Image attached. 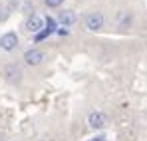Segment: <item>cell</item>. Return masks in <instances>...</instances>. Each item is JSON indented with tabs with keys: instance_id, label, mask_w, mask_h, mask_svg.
Returning <instances> with one entry per match:
<instances>
[{
	"instance_id": "1",
	"label": "cell",
	"mask_w": 147,
	"mask_h": 141,
	"mask_svg": "<svg viewBox=\"0 0 147 141\" xmlns=\"http://www.w3.org/2000/svg\"><path fill=\"white\" fill-rule=\"evenodd\" d=\"M22 76H24V72H22L20 66H16V64H8V66L4 68V80H6L8 84H12V86L20 84V82H22Z\"/></svg>"
},
{
	"instance_id": "11",
	"label": "cell",
	"mask_w": 147,
	"mask_h": 141,
	"mask_svg": "<svg viewBox=\"0 0 147 141\" xmlns=\"http://www.w3.org/2000/svg\"><path fill=\"white\" fill-rule=\"evenodd\" d=\"M8 14H10V12H8L6 8H0V22H4V20L8 18Z\"/></svg>"
},
{
	"instance_id": "9",
	"label": "cell",
	"mask_w": 147,
	"mask_h": 141,
	"mask_svg": "<svg viewBox=\"0 0 147 141\" xmlns=\"http://www.w3.org/2000/svg\"><path fill=\"white\" fill-rule=\"evenodd\" d=\"M62 2H64V0H46V6H50V8H58Z\"/></svg>"
},
{
	"instance_id": "7",
	"label": "cell",
	"mask_w": 147,
	"mask_h": 141,
	"mask_svg": "<svg viewBox=\"0 0 147 141\" xmlns=\"http://www.w3.org/2000/svg\"><path fill=\"white\" fill-rule=\"evenodd\" d=\"M76 20H78V16H76V12H74V10H64V12H60V14H58V22L64 24V28L74 26Z\"/></svg>"
},
{
	"instance_id": "2",
	"label": "cell",
	"mask_w": 147,
	"mask_h": 141,
	"mask_svg": "<svg viewBox=\"0 0 147 141\" xmlns=\"http://www.w3.org/2000/svg\"><path fill=\"white\" fill-rule=\"evenodd\" d=\"M101 26H103V14H101L99 10H92V12L86 14V28H88V30L96 32Z\"/></svg>"
},
{
	"instance_id": "4",
	"label": "cell",
	"mask_w": 147,
	"mask_h": 141,
	"mask_svg": "<svg viewBox=\"0 0 147 141\" xmlns=\"http://www.w3.org/2000/svg\"><path fill=\"white\" fill-rule=\"evenodd\" d=\"M42 60H44V52H40V50H36V48L28 50L24 54V62L28 66H38V64H42Z\"/></svg>"
},
{
	"instance_id": "6",
	"label": "cell",
	"mask_w": 147,
	"mask_h": 141,
	"mask_svg": "<svg viewBox=\"0 0 147 141\" xmlns=\"http://www.w3.org/2000/svg\"><path fill=\"white\" fill-rule=\"evenodd\" d=\"M88 123L92 129H101V127H105V115L101 111H92L88 115Z\"/></svg>"
},
{
	"instance_id": "8",
	"label": "cell",
	"mask_w": 147,
	"mask_h": 141,
	"mask_svg": "<svg viewBox=\"0 0 147 141\" xmlns=\"http://www.w3.org/2000/svg\"><path fill=\"white\" fill-rule=\"evenodd\" d=\"M48 34H52L54 30H56V22H54V18H46V28H44Z\"/></svg>"
},
{
	"instance_id": "3",
	"label": "cell",
	"mask_w": 147,
	"mask_h": 141,
	"mask_svg": "<svg viewBox=\"0 0 147 141\" xmlns=\"http://www.w3.org/2000/svg\"><path fill=\"white\" fill-rule=\"evenodd\" d=\"M0 48L6 50V52H12L18 48V36L14 32H6L2 38H0Z\"/></svg>"
},
{
	"instance_id": "12",
	"label": "cell",
	"mask_w": 147,
	"mask_h": 141,
	"mask_svg": "<svg viewBox=\"0 0 147 141\" xmlns=\"http://www.w3.org/2000/svg\"><path fill=\"white\" fill-rule=\"evenodd\" d=\"M90 141H107V139H105V135H98V137H94V139H90Z\"/></svg>"
},
{
	"instance_id": "5",
	"label": "cell",
	"mask_w": 147,
	"mask_h": 141,
	"mask_svg": "<svg viewBox=\"0 0 147 141\" xmlns=\"http://www.w3.org/2000/svg\"><path fill=\"white\" fill-rule=\"evenodd\" d=\"M42 28H44V20H42L40 16H36V14L28 16V20H26V30H28V32H32V34H38Z\"/></svg>"
},
{
	"instance_id": "10",
	"label": "cell",
	"mask_w": 147,
	"mask_h": 141,
	"mask_svg": "<svg viewBox=\"0 0 147 141\" xmlns=\"http://www.w3.org/2000/svg\"><path fill=\"white\" fill-rule=\"evenodd\" d=\"M50 34L48 32H46V30H42V32H38V34H36V42H40V40H44V38H48Z\"/></svg>"
}]
</instances>
